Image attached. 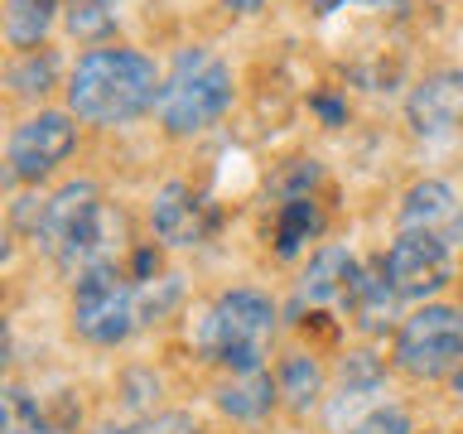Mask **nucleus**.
I'll list each match as a JSON object with an SVG mask.
<instances>
[{
  "label": "nucleus",
  "mask_w": 463,
  "mask_h": 434,
  "mask_svg": "<svg viewBox=\"0 0 463 434\" xmlns=\"http://www.w3.org/2000/svg\"><path fill=\"white\" fill-rule=\"evenodd\" d=\"M43 251L53 256V266L63 275H87L97 266H121V251L130 246L126 237V217L121 208H111L107 198L97 193V184H63L53 198L39 203V217L29 227Z\"/></svg>",
  "instance_id": "nucleus-1"
},
{
  "label": "nucleus",
  "mask_w": 463,
  "mask_h": 434,
  "mask_svg": "<svg viewBox=\"0 0 463 434\" xmlns=\"http://www.w3.org/2000/svg\"><path fill=\"white\" fill-rule=\"evenodd\" d=\"M165 72L140 49H87L68 72V111L87 126H130L155 111Z\"/></svg>",
  "instance_id": "nucleus-2"
},
{
  "label": "nucleus",
  "mask_w": 463,
  "mask_h": 434,
  "mask_svg": "<svg viewBox=\"0 0 463 434\" xmlns=\"http://www.w3.org/2000/svg\"><path fill=\"white\" fill-rule=\"evenodd\" d=\"M275 338V304L251 285L222 289L194 324V353L213 367L237 372H260L270 357Z\"/></svg>",
  "instance_id": "nucleus-3"
},
{
  "label": "nucleus",
  "mask_w": 463,
  "mask_h": 434,
  "mask_svg": "<svg viewBox=\"0 0 463 434\" xmlns=\"http://www.w3.org/2000/svg\"><path fill=\"white\" fill-rule=\"evenodd\" d=\"M232 97H237L232 68L213 49L194 43V49L174 53L155 111H159V126L169 136H203V130H213L232 111Z\"/></svg>",
  "instance_id": "nucleus-4"
},
{
  "label": "nucleus",
  "mask_w": 463,
  "mask_h": 434,
  "mask_svg": "<svg viewBox=\"0 0 463 434\" xmlns=\"http://www.w3.org/2000/svg\"><path fill=\"white\" fill-rule=\"evenodd\" d=\"M72 333L92 347H116L140 328V289L126 266H97L72 280Z\"/></svg>",
  "instance_id": "nucleus-5"
},
{
  "label": "nucleus",
  "mask_w": 463,
  "mask_h": 434,
  "mask_svg": "<svg viewBox=\"0 0 463 434\" xmlns=\"http://www.w3.org/2000/svg\"><path fill=\"white\" fill-rule=\"evenodd\" d=\"M391 362L405 376H415V382L454 376V367L463 362V309H454V304H420L415 314H405L396 328Z\"/></svg>",
  "instance_id": "nucleus-6"
},
{
  "label": "nucleus",
  "mask_w": 463,
  "mask_h": 434,
  "mask_svg": "<svg viewBox=\"0 0 463 434\" xmlns=\"http://www.w3.org/2000/svg\"><path fill=\"white\" fill-rule=\"evenodd\" d=\"M78 150V116L72 111H34L14 126L5 165L20 184H39Z\"/></svg>",
  "instance_id": "nucleus-7"
},
{
  "label": "nucleus",
  "mask_w": 463,
  "mask_h": 434,
  "mask_svg": "<svg viewBox=\"0 0 463 434\" xmlns=\"http://www.w3.org/2000/svg\"><path fill=\"white\" fill-rule=\"evenodd\" d=\"M382 266L401 299H430L454 280V251H449V241L430 237V231H401L386 246Z\"/></svg>",
  "instance_id": "nucleus-8"
},
{
  "label": "nucleus",
  "mask_w": 463,
  "mask_h": 434,
  "mask_svg": "<svg viewBox=\"0 0 463 434\" xmlns=\"http://www.w3.org/2000/svg\"><path fill=\"white\" fill-rule=\"evenodd\" d=\"M405 126L420 140H449L463 126V68L425 72L405 97Z\"/></svg>",
  "instance_id": "nucleus-9"
},
{
  "label": "nucleus",
  "mask_w": 463,
  "mask_h": 434,
  "mask_svg": "<svg viewBox=\"0 0 463 434\" xmlns=\"http://www.w3.org/2000/svg\"><path fill=\"white\" fill-rule=\"evenodd\" d=\"M150 227H155V237L165 241V246L184 251V246H203V241L213 237L217 208L198 193L194 184L169 179V184L150 198Z\"/></svg>",
  "instance_id": "nucleus-10"
},
{
  "label": "nucleus",
  "mask_w": 463,
  "mask_h": 434,
  "mask_svg": "<svg viewBox=\"0 0 463 434\" xmlns=\"http://www.w3.org/2000/svg\"><path fill=\"white\" fill-rule=\"evenodd\" d=\"M353 280H357V256L347 246L328 241L318 246L304 266L299 285H295V314H328V309H343L347 314V295H353Z\"/></svg>",
  "instance_id": "nucleus-11"
},
{
  "label": "nucleus",
  "mask_w": 463,
  "mask_h": 434,
  "mask_svg": "<svg viewBox=\"0 0 463 434\" xmlns=\"http://www.w3.org/2000/svg\"><path fill=\"white\" fill-rule=\"evenodd\" d=\"M82 405L72 396H34L29 386H0V434H78Z\"/></svg>",
  "instance_id": "nucleus-12"
},
{
  "label": "nucleus",
  "mask_w": 463,
  "mask_h": 434,
  "mask_svg": "<svg viewBox=\"0 0 463 434\" xmlns=\"http://www.w3.org/2000/svg\"><path fill=\"white\" fill-rule=\"evenodd\" d=\"M382 391H386V367L376 353H347L343 367H338V391L328 401V425L333 429H353L357 420H367L376 405H382Z\"/></svg>",
  "instance_id": "nucleus-13"
},
{
  "label": "nucleus",
  "mask_w": 463,
  "mask_h": 434,
  "mask_svg": "<svg viewBox=\"0 0 463 434\" xmlns=\"http://www.w3.org/2000/svg\"><path fill=\"white\" fill-rule=\"evenodd\" d=\"M401 231H430L454 246L463 237V198L444 179H420L401 198Z\"/></svg>",
  "instance_id": "nucleus-14"
},
{
  "label": "nucleus",
  "mask_w": 463,
  "mask_h": 434,
  "mask_svg": "<svg viewBox=\"0 0 463 434\" xmlns=\"http://www.w3.org/2000/svg\"><path fill=\"white\" fill-rule=\"evenodd\" d=\"M396 285L386 280V266L382 256L357 266V280H353V295H347V318L362 328V333H386V328H401L396 324Z\"/></svg>",
  "instance_id": "nucleus-15"
},
{
  "label": "nucleus",
  "mask_w": 463,
  "mask_h": 434,
  "mask_svg": "<svg viewBox=\"0 0 463 434\" xmlns=\"http://www.w3.org/2000/svg\"><path fill=\"white\" fill-rule=\"evenodd\" d=\"M324 208H318V198L314 193H299V198H280V208H275V231H270V241H275V256L289 260V256H299L309 241L324 237Z\"/></svg>",
  "instance_id": "nucleus-16"
},
{
  "label": "nucleus",
  "mask_w": 463,
  "mask_h": 434,
  "mask_svg": "<svg viewBox=\"0 0 463 434\" xmlns=\"http://www.w3.org/2000/svg\"><path fill=\"white\" fill-rule=\"evenodd\" d=\"M275 401H280V391H275L270 372H237L232 382L217 386V410L227 420H241V425H256V420H266L275 410Z\"/></svg>",
  "instance_id": "nucleus-17"
},
{
  "label": "nucleus",
  "mask_w": 463,
  "mask_h": 434,
  "mask_svg": "<svg viewBox=\"0 0 463 434\" xmlns=\"http://www.w3.org/2000/svg\"><path fill=\"white\" fill-rule=\"evenodd\" d=\"M324 386H328V372L318 367L314 353H289V357L280 362V372H275V391H280V401H285L295 415L318 410Z\"/></svg>",
  "instance_id": "nucleus-18"
},
{
  "label": "nucleus",
  "mask_w": 463,
  "mask_h": 434,
  "mask_svg": "<svg viewBox=\"0 0 463 434\" xmlns=\"http://www.w3.org/2000/svg\"><path fill=\"white\" fill-rule=\"evenodd\" d=\"M58 20V0H5V43L10 49H34Z\"/></svg>",
  "instance_id": "nucleus-19"
},
{
  "label": "nucleus",
  "mask_w": 463,
  "mask_h": 434,
  "mask_svg": "<svg viewBox=\"0 0 463 434\" xmlns=\"http://www.w3.org/2000/svg\"><path fill=\"white\" fill-rule=\"evenodd\" d=\"M121 10L126 0H68L63 20H68V34L72 39H107L116 24H121Z\"/></svg>",
  "instance_id": "nucleus-20"
},
{
  "label": "nucleus",
  "mask_w": 463,
  "mask_h": 434,
  "mask_svg": "<svg viewBox=\"0 0 463 434\" xmlns=\"http://www.w3.org/2000/svg\"><path fill=\"white\" fill-rule=\"evenodd\" d=\"M58 82V53L53 49H24L10 68V87L20 97H43Z\"/></svg>",
  "instance_id": "nucleus-21"
},
{
  "label": "nucleus",
  "mask_w": 463,
  "mask_h": 434,
  "mask_svg": "<svg viewBox=\"0 0 463 434\" xmlns=\"http://www.w3.org/2000/svg\"><path fill=\"white\" fill-rule=\"evenodd\" d=\"M92 434H198L194 420L179 415V410H165V415H140V420H126V425H97Z\"/></svg>",
  "instance_id": "nucleus-22"
},
{
  "label": "nucleus",
  "mask_w": 463,
  "mask_h": 434,
  "mask_svg": "<svg viewBox=\"0 0 463 434\" xmlns=\"http://www.w3.org/2000/svg\"><path fill=\"white\" fill-rule=\"evenodd\" d=\"M347 434H415V420L401 410V405H376L367 420H357Z\"/></svg>",
  "instance_id": "nucleus-23"
},
{
  "label": "nucleus",
  "mask_w": 463,
  "mask_h": 434,
  "mask_svg": "<svg viewBox=\"0 0 463 434\" xmlns=\"http://www.w3.org/2000/svg\"><path fill=\"white\" fill-rule=\"evenodd\" d=\"M121 391H126V405H130V410H145L150 401H159V376H155V372H126Z\"/></svg>",
  "instance_id": "nucleus-24"
},
{
  "label": "nucleus",
  "mask_w": 463,
  "mask_h": 434,
  "mask_svg": "<svg viewBox=\"0 0 463 434\" xmlns=\"http://www.w3.org/2000/svg\"><path fill=\"white\" fill-rule=\"evenodd\" d=\"M362 5H386V0H309V10L318 20H328V14H338V10H362Z\"/></svg>",
  "instance_id": "nucleus-25"
},
{
  "label": "nucleus",
  "mask_w": 463,
  "mask_h": 434,
  "mask_svg": "<svg viewBox=\"0 0 463 434\" xmlns=\"http://www.w3.org/2000/svg\"><path fill=\"white\" fill-rule=\"evenodd\" d=\"M222 5H227L232 14H260V10L270 5V0H222Z\"/></svg>",
  "instance_id": "nucleus-26"
},
{
  "label": "nucleus",
  "mask_w": 463,
  "mask_h": 434,
  "mask_svg": "<svg viewBox=\"0 0 463 434\" xmlns=\"http://www.w3.org/2000/svg\"><path fill=\"white\" fill-rule=\"evenodd\" d=\"M10 367V324H5V314H0V372Z\"/></svg>",
  "instance_id": "nucleus-27"
},
{
  "label": "nucleus",
  "mask_w": 463,
  "mask_h": 434,
  "mask_svg": "<svg viewBox=\"0 0 463 434\" xmlns=\"http://www.w3.org/2000/svg\"><path fill=\"white\" fill-rule=\"evenodd\" d=\"M10 256H14V246H10V231L0 227V260H10Z\"/></svg>",
  "instance_id": "nucleus-28"
},
{
  "label": "nucleus",
  "mask_w": 463,
  "mask_h": 434,
  "mask_svg": "<svg viewBox=\"0 0 463 434\" xmlns=\"http://www.w3.org/2000/svg\"><path fill=\"white\" fill-rule=\"evenodd\" d=\"M449 382H454V391H458V396H463V362H458V367H454V376H449Z\"/></svg>",
  "instance_id": "nucleus-29"
}]
</instances>
